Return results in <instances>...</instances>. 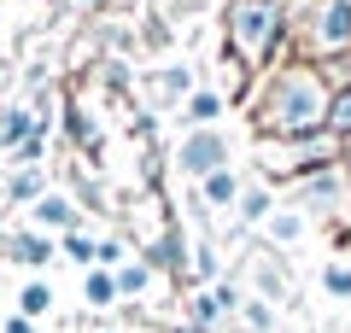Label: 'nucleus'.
Instances as JSON below:
<instances>
[{
    "label": "nucleus",
    "mask_w": 351,
    "mask_h": 333,
    "mask_svg": "<svg viewBox=\"0 0 351 333\" xmlns=\"http://www.w3.org/2000/svg\"><path fill=\"white\" fill-rule=\"evenodd\" d=\"M328 106H334V82L322 64L311 59H281L276 71H263L258 88L246 94V117L258 129V140H299L328 129Z\"/></svg>",
    "instance_id": "1"
},
{
    "label": "nucleus",
    "mask_w": 351,
    "mask_h": 333,
    "mask_svg": "<svg viewBox=\"0 0 351 333\" xmlns=\"http://www.w3.org/2000/svg\"><path fill=\"white\" fill-rule=\"evenodd\" d=\"M199 193H205V205H211V210H228V205H240L246 182H240V175H234V164H228V170L205 175V182H199Z\"/></svg>",
    "instance_id": "16"
},
{
    "label": "nucleus",
    "mask_w": 351,
    "mask_h": 333,
    "mask_svg": "<svg viewBox=\"0 0 351 333\" xmlns=\"http://www.w3.org/2000/svg\"><path fill=\"white\" fill-rule=\"evenodd\" d=\"M71 6L76 12H94V6H106V0H71Z\"/></svg>",
    "instance_id": "30"
},
{
    "label": "nucleus",
    "mask_w": 351,
    "mask_h": 333,
    "mask_svg": "<svg viewBox=\"0 0 351 333\" xmlns=\"http://www.w3.org/2000/svg\"><path fill=\"white\" fill-rule=\"evenodd\" d=\"M328 129H334L339 140H351V82L334 88V106H328Z\"/></svg>",
    "instance_id": "22"
},
{
    "label": "nucleus",
    "mask_w": 351,
    "mask_h": 333,
    "mask_svg": "<svg viewBox=\"0 0 351 333\" xmlns=\"http://www.w3.org/2000/svg\"><path fill=\"white\" fill-rule=\"evenodd\" d=\"M252 281H258V298L263 304H293V281H287V263H281L276 246H263L258 258H246Z\"/></svg>",
    "instance_id": "7"
},
{
    "label": "nucleus",
    "mask_w": 351,
    "mask_h": 333,
    "mask_svg": "<svg viewBox=\"0 0 351 333\" xmlns=\"http://www.w3.org/2000/svg\"><path fill=\"white\" fill-rule=\"evenodd\" d=\"M240 316H246L252 333H276V304H263V298H246V304H240Z\"/></svg>",
    "instance_id": "24"
},
{
    "label": "nucleus",
    "mask_w": 351,
    "mask_h": 333,
    "mask_svg": "<svg viewBox=\"0 0 351 333\" xmlns=\"http://www.w3.org/2000/svg\"><path fill=\"white\" fill-rule=\"evenodd\" d=\"M112 275H117V298H141L152 286V263L147 258H129L123 269H112Z\"/></svg>",
    "instance_id": "18"
},
{
    "label": "nucleus",
    "mask_w": 351,
    "mask_h": 333,
    "mask_svg": "<svg viewBox=\"0 0 351 333\" xmlns=\"http://www.w3.org/2000/svg\"><path fill=\"white\" fill-rule=\"evenodd\" d=\"M0 251H6V258L12 263H24V269H41V263H53V240L47 234H36V228H6V234H0Z\"/></svg>",
    "instance_id": "9"
},
{
    "label": "nucleus",
    "mask_w": 351,
    "mask_h": 333,
    "mask_svg": "<svg viewBox=\"0 0 351 333\" xmlns=\"http://www.w3.org/2000/svg\"><path fill=\"white\" fill-rule=\"evenodd\" d=\"M276 205H281V199H276V187H269V182H246V193H240V222H246V228H263V222H269V217H276Z\"/></svg>",
    "instance_id": "14"
},
{
    "label": "nucleus",
    "mask_w": 351,
    "mask_h": 333,
    "mask_svg": "<svg viewBox=\"0 0 351 333\" xmlns=\"http://www.w3.org/2000/svg\"><path fill=\"white\" fill-rule=\"evenodd\" d=\"M6 199H12V205H41V199H47V175H41V164H36V170H12V175H6Z\"/></svg>",
    "instance_id": "17"
},
{
    "label": "nucleus",
    "mask_w": 351,
    "mask_h": 333,
    "mask_svg": "<svg viewBox=\"0 0 351 333\" xmlns=\"http://www.w3.org/2000/svg\"><path fill=\"white\" fill-rule=\"evenodd\" d=\"M287 187H293L287 205L304 210L311 222H339V217L351 210V170H346V164L311 170V175H299V182H287Z\"/></svg>",
    "instance_id": "5"
},
{
    "label": "nucleus",
    "mask_w": 351,
    "mask_h": 333,
    "mask_svg": "<svg viewBox=\"0 0 351 333\" xmlns=\"http://www.w3.org/2000/svg\"><path fill=\"white\" fill-rule=\"evenodd\" d=\"M147 263H152V269H164V275H188L193 251H188V240H182V228H176V222H164L158 234L147 240Z\"/></svg>",
    "instance_id": "8"
},
{
    "label": "nucleus",
    "mask_w": 351,
    "mask_h": 333,
    "mask_svg": "<svg viewBox=\"0 0 351 333\" xmlns=\"http://www.w3.org/2000/svg\"><path fill=\"white\" fill-rule=\"evenodd\" d=\"M188 275H193V281H223V258H217V240H211V234H205L199 246H193Z\"/></svg>",
    "instance_id": "20"
},
{
    "label": "nucleus",
    "mask_w": 351,
    "mask_h": 333,
    "mask_svg": "<svg viewBox=\"0 0 351 333\" xmlns=\"http://www.w3.org/2000/svg\"><path fill=\"white\" fill-rule=\"evenodd\" d=\"M346 158H351V140H346Z\"/></svg>",
    "instance_id": "32"
},
{
    "label": "nucleus",
    "mask_w": 351,
    "mask_h": 333,
    "mask_svg": "<svg viewBox=\"0 0 351 333\" xmlns=\"http://www.w3.org/2000/svg\"><path fill=\"white\" fill-rule=\"evenodd\" d=\"M176 333H199V328H176Z\"/></svg>",
    "instance_id": "31"
},
{
    "label": "nucleus",
    "mask_w": 351,
    "mask_h": 333,
    "mask_svg": "<svg viewBox=\"0 0 351 333\" xmlns=\"http://www.w3.org/2000/svg\"><path fill=\"white\" fill-rule=\"evenodd\" d=\"M123 263H129V246H123V240H100V269H123Z\"/></svg>",
    "instance_id": "27"
},
{
    "label": "nucleus",
    "mask_w": 351,
    "mask_h": 333,
    "mask_svg": "<svg viewBox=\"0 0 351 333\" xmlns=\"http://www.w3.org/2000/svg\"><path fill=\"white\" fill-rule=\"evenodd\" d=\"M176 170L188 175L193 187H199L205 175L228 170V135H217V129H193V135L176 147Z\"/></svg>",
    "instance_id": "6"
},
{
    "label": "nucleus",
    "mask_w": 351,
    "mask_h": 333,
    "mask_svg": "<svg viewBox=\"0 0 351 333\" xmlns=\"http://www.w3.org/2000/svg\"><path fill=\"white\" fill-rule=\"evenodd\" d=\"M82 293H88V304H94V310H106V304H117V275H112V269H88V281H82Z\"/></svg>",
    "instance_id": "21"
},
{
    "label": "nucleus",
    "mask_w": 351,
    "mask_h": 333,
    "mask_svg": "<svg viewBox=\"0 0 351 333\" xmlns=\"http://www.w3.org/2000/svg\"><path fill=\"white\" fill-rule=\"evenodd\" d=\"M6 333H36V321H29V316H12V321H6Z\"/></svg>",
    "instance_id": "29"
},
{
    "label": "nucleus",
    "mask_w": 351,
    "mask_h": 333,
    "mask_svg": "<svg viewBox=\"0 0 351 333\" xmlns=\"http://www.w3.org/2000/svg\"><path fill=\"white\" fill-rule=\"evenodd\" d=\"M36 222H41V228H64V234H76V228H82V205H76L71 193H47L36 205Z\"/></svg>",
    "instance_id": "15"
},
{
    "label": "nucleus",
    "mask_w": 351,
    "mask_h": 333,
    "mask_svg": "<svg viewBox=\"0 0 351 333\" xmlns=\"http://www.w3.org/2000/svg\"><path fill=\"white\" fill-rule=\"evenodd\" d=\"M223 106H228L223 88H193L188 106H182V123H188V129H211L217 117H223Z\"/></svg>",
    "instance_id": "13"
},
{
    "label": "nucleus",
    "mask_w": 351,
    "mask_h": 333,
    "mask_svg": "<svg viewBox=\"0 0 351 333\" xmlns=\"http://www.w3.org/2000/svg\"><path fill=\"white\" fill-rule=\"evenodd\" d=\"M47 310H53V293H47L41 281H29L24 293H18V316H29V321H36V316H47Z\"/></svg>",
    "instance_id": "23"
},
{
    "label": "nucleus",
    "mask_w": 351,
    "mask_h": 333,
    "mask_svg": "<svg viewBox=\"0 0 351 333\" xmlns=\"http://www.w3.org/2000/svg\"><path fill=\"white\" fill-rule=\"evenodd\" d=\"M147 88H152V106H188V94H193V71L188 64H164V71H152L147 76Z\"/></svg>",
    "instance_id": "11"
},
{
    "label": "nucleus",
    "mask_w": 351,
    "mask_h": 333,
    "mask_svg": "<svg viewBox=\"0 0 351 333\" xmlns=\"http://www.w3.org/2000/svg\"><path fill=\"white\" fill-rule=\"evenodd\" d=\"M141 36H147V47H170V24H164L158 12H152L147 24H141Z\"/></svg>",
    "instance_id": "28"
},
{
    "label": "nucleus",
    "mask_w": 351,
    "mask_h": 333,
    "mask_svg": "<svg viewBox=\"0 0 351 333\" xmlns=\"http://www.w3.org/2000/svg\"><path fill=\"white\" fill-rule=\"evenodd\" d=\"M223 41L246 71H276L293 41V0H228Z\"/></svg>",
    "instance_id": "2"
},
{
    "label": "nucleus",
    "mask_w": 351,
    "mask_h": 333,
    "mask_svg": "<svg viewBox=\"0 0 351 333\" xmlns=\"http://www.w3.org/2000/svg\"><path fill=\"white\" fill-rule=\"evenodd\" d=\"M36 135H47L41 117H36V106H0V152H18Z\"/></svg>",
    "instance_id": "10"
},
{
    "label": "nucleus",
    "mask_w": 351,
    "mask_h": 333,
    "mask_svg": "<svg viewBox=\"0 0 351 333\" xmlns=\"http://www.w3.org/2000/svg\"><path fill=\"white\" fill-rule=\"evenodd\" d=\"M322 293L328 298H351V263H328L322 269Z\"/></svg>",
    "instance_id": "25"
},
{
    "label": "nucleus",
    "mask_w": 351,
    "mask_h": 333,
    "mask_svg": "<svg viewBox=\"0 0 351 333\" xmlns=\"http://www.w3.org/2000/svg\"><path fill=\"white\" fill-rule=\"evenodd\" d=\"M217 321H223V298H217V293H188V328L211 333Z\"/></svg>",
    "instance_id": "19"
},
{
    "label": "nucleus",
    "mask_w": 351,
    "mask_h": 333,
    "mask_svg": "<svg viewBox=\"0 0 351 333\" xmlns=\"http://www.w3.org/2000/svg\"><path fill=\"white\" fill-rule=\"evenodd\" d=\"M351 53V0H293V59L334 64Z\"/></svg>",
    "instance_id": "3"
},
{
    "label": "nucleus",
    "mask_w": 351,
    "mask_h": 333,
    "mask_svg": "<svg viewBox=\"0 0 351 333\" xmlns=\"http://www.w3.org/2000/svg\"><path fill=\"white\" fill-rule=\"evenodd\" d=\"M64 258H76V263H100V246L76 228V234H64Z\"/></svg>",
    "instance_id": "26"
},
{
    "label": "nucleus",
    "mask_w": 351,
    "mask_h": 333,
    "mask_svg": "<svg viewBox=\"0 0 351 333\" xmlns=\"http://www.w3.org/2000/svg\"><path fill=\"white\" fill-rule=\"evenodd\" d=\"M263 234H269V246H276V251H287V246H299V240L311 234V217L293 210V205H276V217L263 222Z\"/></svg>",
    "instance_id": "12"
},
{
    "label": "nucleus",
    "mask_w": 351,
    "mask_h": 333,
    "mask_svg": "<svg viewBox=\"0 0 351 333\" xmlns=\"http://www.w3.org/2000/svg\"><path fill=\"white\" fill-rule=\"evenodd\" d=\"M263 152V175L269 182H299L311 170H328V164H346V140L334 129L322 135H299V140H258Z\"/></svg>",
    "instance_id": "4"
}]
</instances>
